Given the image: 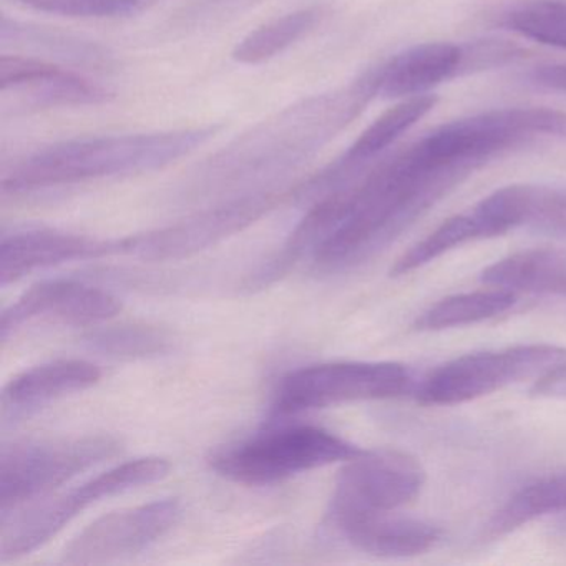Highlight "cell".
<instances>
[{
  "label": "cell",
  "instance_id": "cell-1",
  "mask_svg": "<svg viewBox=\"0 0 566 566\" xmlns=\"http://www.w3.org/2000/svg\"><path fill=\"white\" fill-rule=\"evenodd\" d=\"M439 142L430 130L319 197L334 231L313 254L317 274L339 273L363 263L482 168L453 157Z\"/></svg>",
  "mask_w": 566,
  "mask_h": 566
},
{
  "label": "cell",
  "instance_id": "cell-2",
  "mask_svg": "<svg viewBox=\"0 0 566 566\" xmlns=\"http://www.w3.org/2000/svg\"><path fill=\"white\" fill-rule=\"evenodd\" d=\"M377 98L374 67L339 91L293 105L211 158L201 184L231 185L280 174L316 154Z\"/></svg>",
  "mask_w": 566,
  "mask_h": 566
},
{
  "label": "cell",
  "instance_id": "cell-3",
  "mask_svg": "<svg viewBox=\"0 0 566 566\" xmlns=\"http://www.w3.org/2000/svg\"><path fill=\"white\" fill-rule=\"evenodd\" d=\"M218 127L157 134L77 138L41 148L2 177L4 193H28L120 175L144 174L175 164L207 144Z\"/></svg>",
  "mask_w": 566,
  "mask_h": 566
},
{
  "label": "cell",
  "instance_id": "cell-4",
  "mask_svg": "<svg viewBox=\"0 0 566 566\" xmlns=\"http://www.w3.org/2000/svg\"><path fill=\"white\" fill-rule=\"evenodd\" d=\"M363 450L316 426H271L256 437L228 447L211 459V469L234 483L273 485L301 473L347 462Z\"/></svg>",
  "mask_w": 566,
  "mask_h": 566
},
{
  "label": "cell",
  "instance_id": "cell-5",
  "mask_svg": "<svg viewBox=\"0 0 566 566\" xmlns=\"http://www.w3.org/2000/svg\"><path fill=\"white\" fill-rule=\"evenodd\" d=\"M170 473V463L161 457H142L118 463L75 489L52 499L34 503L21 513L2 518L0 562L8 563L31 555L51 542L75 516L88 506L108 496L130 492L138 486L164 480Z\"/></svg>",
  "mask_w": 566,
  "mask_h": 566
},
{
  "label": "cell",
  "instance_id": "cell-6",
  "mask_svg": "<svg viewBox=\"0 0 566 566\" xmlns=\"http://www.w3.org/2000/svg\"><path fill=\"white\" fill-rule=\"evenodd\" d=\"M122 443L112 436L25 440L4 446L0 455V516L44 499L92 467L117 455Z\"/></svg>",
  "mask_w": 566,
  "mask_h": 566
},
{
  "label": "cell",
  "instance_id": "cell-7",
  "mask_svg": "<svg viewBox=\"0 0 566 566\" xmlns=\"http://www.w3.org/2000/svg\"><path fill=\"white\" fill-rule=\"evenodd\" d=\"M412 390V374L397 363H329L291 370L277 382L270 416H291L363 400L394 399Z\"/></svg>",
  "mask_w": 566,
  "mask_h": 566
},
{
  "label": "cell",
  "instance_id": "cell-8",
  "mask_svg": "<svg viewBox=\"0 0 566 566\" xmlns=\"http://www.w3.org/2000/svg\"><path fill=\"white\" fill-rule=\"evenodd\" d=\"M426 483L422 463L399 450L360 452L337 475L326 520L334 532L412 502Z\"/></svg>",
  "mask_w": 566,
  "mask_h": 566
},
{
  "label": "cell",
  "instance_id": "cell-9",
  "mask_svg": "<svg viewBox=\"0 0 566 566\" xmlns=\"http://www.w3.org/2000/svg\"><path fill=\"white\" fill-rule=\"evenodd\" d=\"M563 363L566 349L548 344L467 354L430 373L417 390V399L426 406L470 402L520 380L535 382Z\"/></svg>",
  "mask_w": 566,
  "mask_h": 566
},
{
  "label": "cell",
  "instance_id": "cell-10",
  "mask_svg": "<svg viewBox=\"0 0 566 566\" xmlns=\"http://www.w3.org/2000/svg\"><path fill=\"white\" fill-rule=\"evenodd\" d=\"M283 191H251L191 214L170 227L118 240V256L144 261H178L195 256L274 210L286 198Z\"/></svg>",
  "mask_w": 566,
  "mask_h": 566
},
{
  "label": "cell",
  "instance_id": "cell-11",
  "mask_svg": "<svg viewBox=\"0 0 566 566\" xmlns=\"http://www.w3.org/2000/svg\"><path fill=\"white\" fill-rule=\"evenodd\" d=\"M181 515L177 499L155 500L101 516L62 552L65 565H105L140 555L164 538Z\"/></svg>",
  "mask_w": 566,
  "mask_h": 566
},
{
  "label": "cell",
  "instance_id": "cell-12",
  "mask_svg": "<svg viewBox=\"0 0 566 566\" xmlns=\"http://www.w3.org/2000/svg\"><path fill=\"white\" fill-rule=\"evenodd\" d=\"M122 311L117 297L77 281H42L4 310L0 319L2 340L32 321H57L72 326H97Z\"/></svg>",
  "mask_w": 566,
  "mask_h": 566
},
{
  "label": "cell",
  "instance_id": "cell-13",
  "mask_svg": "<svg viewBox=\"0 0 566 566\" xmlns=\"http://www.w3.org/2000/svg\"><path fill=\"white\" fill-rule=\"evenodd\" d=\"M108 256H118V240H98L57 230L18 231L2 238L0 284L6 287L28 274L59 264Z\"/></svg>",
  "mask_w": 566,
  "mask_h": 566
},
{
  "label": "cell",
  "instance_id": "cell-14",
  "mask_svg": "<svg viewBox=\"0 0 566 566\" xmlns=\"http://www.w3.org/2000/svg\"><path fill=\"white\" fill-rule=\"evenodd\" d=\"M377 97L402 101L467 75L465 44L423 42L374 67Z\"/></svg>",
  "mask_w": 566,
  "mask_h": 566
},
{
  "label": "cell",
  "instance_id": "cell-15",
  "mask_svg": "<svg viewBox=\"0 0 566 566\" xmlns=\"http://www.w3.org/2000/svg\"><path fill=\"white\" fill-rule=\"evenodd\" d=\"M0 88L4 94L9 91H29V97L39 107L97 105L111 97L101 85L74 72L65 71L44 59L24 55H2Z\"/></svg>",
  "mask_w": 566,
  "mask_h": 566
},
{
  "label": "cell",
  "instance_id": "cell-16",
  "mask_svg": "<svg viewBox=\"0 0 566 566\" xmlns=\"http://www.w3.org/2000/svg\"><path fill=\"white\" fill-rule=\"evenodd\" d=\"M480 208L500 233L526 227L566 238V187L509 185L483 198Z\"/></svg>",
  "mask_w": 566,
  "mask_h": 566
},
{
  "label": "cell",
  "instance_id": "cell-17",
  "mask_svg": "<svg viewBox=\"0 0 566 566\" xmlns=\"http://www.w3.org/2000/svg\"><path fill=\"white\" fill-rule=\"evenodd\" d=\"M101 379L102 370L88 360H52L12 377L4 387L2 406L6 412L39 409L62 397L84 392Z\"/></svg>",
  "mask_w": 566,
  "mask_h": 566
},
{
  "label": "cell",
  "instance_id": "cell-18",
  "mask_svg": "<svg viewBox=\"0 0 566 566\" xmlns=\"http://www.w3.org/2000/svg\"><path fill=\"white\" fill-rule=\"evenodd\" d=\"M337 533L353 548L382 558L422 555L433 548L440 536L432 523L392 515V512L350 523Z\"/></svg>",
  "mask_w": 566,
  "mask_h": 566
},
{
  "label": "cell",
  "instance_id": "cell-19",
  "mask_svg": "<svg viewBox=\"0 0 566 566\" xmlns=\"http://www.w3.org/2000/svg\"><path fill=\"white\" fill-rule=\"evenodd\" d=\"M480 281L510 293L546 294L566 300V253L548 248L518 251L485 268Z\"/></svg>",
  "mask_w": 566,
  "mask_h": 566
},
{
  "label": "cell",
  "instance_id": "cell-20",
  "mask_svg": "<svg viewBox=\"0 0 566 566\" xmlns=\"http://www.w3.org/2000/svg\"><path fill=\"white\" fill-rule=\"evenodd\" d=\"M563 512H566V473L542 476L526 483L493 513L483 536L499 539L533 520Z\"/></svg>",
  "mask_w": 566,
  "mask_h": 566
},
{
  "label": "cell",
  "instance_id": "cell-21",
  "mask_svg": "<svg viewBox=\"0 0 566 566\" xmlns=\"http://www.w3.org/2000/svg\"><path fill=\"white\" fill-rule=\"evenodd\" d=\"M515 293L490 287L473 293L455 294L433 304L417 319L419 331H443L483 323L505 313L515 304Z\"/></svg>",
  "mask_w": 566,
  "mask_h": 566
},
{
  "label": "cell",
  "instance_id": "cell-22",
  "mask_svg": "<svg viewBox=\"0 0 566 566\" xmlns=\"http://www.w3.org/2000/svg\"><path fill=\"white\" fill-rule=\"evenodd\" d=\"M84 339L95 353L122 360L151 359L170 353L174 347L171 334L151 324L97 327Z\"/></svg>",
  "mask_w": 566,
  "mask_h": 566
},
{
  "label": "cell",
  "instance_id": "cell-23",
  "mask_svg": "<svg viewBox=\"0 0 566 566\" xmlns=\"http://www.w3.org/2000/svg\"><path fill=\"white\" fill-rule=\"evenodd\" d=\"M319 19L321 11L316 8L274 19L248 34L234 49L233 59L240 64H263L296 44Z\"/></svg>",
  "mask_w": 566,
  "mask_h": 566
},
{
  "label": "cell",
  "instance_id": "cell-24",
  "mask_svg": "<svg viewBox=\"0 0 566 566\" xmlns=\"http://www.w3.org/2000/svg\"><path fill=\"white\" fill-rule=\"evenodd\" d=\"M482 224L472 210L469 213L455 214L443 221L432 233L427 234L419 243L413 244L407 253H403L394 264L390 274L403 276L412 273L432 261L439 260L443 254L470 241L483 240Z\"/></svg>",
  "mask_w": 566,
  "mask_h": 566
},
{
  "label": "cell",
  "instance_id": "cell-25",
  "mask_svg": "<svg viewBox=\"0 0 566 566\" xmlns=\"http://www.w3.org/2000/svg\"><path fill=\"white\" fill-rule=\"evenodd\" d=\"M503 28L528 41L566 51V2L528 0L502 15Z\"/></svg>",
  "mask_w": 566,
  "mask_h": 566
},
{
  "label": "cell",
  "instance_id": "cell-26",
  "mask_svg": "<svg viewBox=\"0 0 566 566\" xmlns=\"http://www.w3.org/2000/svg\"><path fill=\"white\" fill-rule=\"evenodd\" d=\"M14 2L45 14L101 19L137 11L148 0H14Z\"/></svg>",
  "mask_w": 566,
  "mask_h": 566
},
{
  "label": "cell",
  "instance_id": "cell-27",
  "mask_svg": "<svg viewBox=\"0 0 566 566\" xmlns=\"http://www.w3.org/2000/svg\"><path fill=\"white\" fill-rule=\"evenodd\" d=\"M2 31L12 32V39L15 42H38L41 48L48 49L52 54L62 55L65 59H77V61L85 62L92 59L95 64H101L102 55L97 49H92L91 45L82 44L77 39H72L67 34H59L54 31H44L42 28H29V25H21L18 22H12V29L2 24Z\"/></svg>",
  "mask_w": 566,
  "mask_h": 566
},
{
  "label": "cell",
  "instance_id": "cell-28",
  "mask_svg": "<svg viewBox=\"0 0 566 566\" xmlns=\"http://www.w3.org/2000/svg\"><path fill=\"white\" fill-rule=\"evenodd\" d=\"M526 77L535 87L566 94V64L542 65L533 69Z\"/></svg>",
  "mask_w": 566,
  "mask_h": 566
}]
</instances>
